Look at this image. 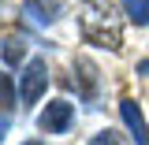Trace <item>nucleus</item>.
Returning <instances> with one entry per match:
<instances>
[{
	"label": "nucleus",
	"instance_id": "nucleus-1",
	"mask_svg": "<svg viewBox=\"0 0 149 145\" xmlns=\"http://www.w3.org/2000/svg\"><path fill=\"white\" fill-rule=\"evenodd\" d=\"M82 37L97 45V49H108L116 52L119 45H123V26H119V15L112 11L108 0H82Z\"/></svg>",
	"mask_w": 149,
	"mask_h": 145
},
{
	"label": "nucleus",
	"instance_id": "nucleus-2",
	"mask_svg": "<svg viewBox=\"0 0 149 145\" xmlns=\"http://www.w3.org/2000/svg\"><path fill=\"white\" fill-rule=\"evenodd\" d=\"M74 123V104L71 101H49L45 112L37 115V130L41 134H67Z\"/></svg>",
	"mask_w": 149,
	"mask_h": 145
},
{
	"label": "nucleus",
	"instance_id": "nucleus-3",
	"mask_svg": "<svg viewBox=\"0 0 149 145\" xmlns=\"http://www.w3.org/2000/svg\"><path fill=\"white\" fill-rule=\"evenodd\" d=\"M45 86H49V67H45V60H30V63L22 67V82H19V97H22V104L41 101Z\"/></svg>",
	"mask_w": 149,
	"mask_h": 145
},
{
	"label": "nucleus",
	"instance_id": "nucleus-4",
	"mask_svg": "<svg viewBox=\"0 0 149 145\" xmlns=\"http://www.w3.org/2000/svg\"><path fill=\"white\" fill-rule=\"evenodd\" d=\"M119 115H123V127L130 130L134 145H149V123H146L142 104H138L134 97H123V101H119Z\"/></svg>",
	"mask_w": 149,
	"mask_h": 145
},
{
	"label": "nucleus",
	"instance_id": "nucleus-5",
	"mask_svg": "<svg viewBox=\"0 0 149 145\" xmlns=\"http://www.w3.org/2000/svg\"><path fill=\"white\" fill-rule=\"evenodd\" d=\"M22 15L37 22V26H52L60 19V0H26L22 4Z\"/></svg>",
	"mask_w": 149,
	"mask_h": 145
},
{
	"label": "nucleus",
	"instance_id": "nucleus-6",
	"mask_svg": "<svg viewBox=\"0 0 149 145\" xmlns=\"http://www.w3.org/2000/svg\"><path fill=\"white\" fill-rule=\"evenodd\" d=\"M0 56H4V63H22V56H26V41L22 37H8L4 45H0Z\"/></svg>",
	"mask_w": 149,
	"mask_h": 145
},
{
	"label": "nucleus",
	"instance_id": "nucleus-7",
	"mask_svg": "<svg viewBox=\"0 0 149 145\" xmlns=\"http://www.w3.org/2000/svg\"><path fill=\"white\" fill-rule=\"evenodd\" d=\"M119 4H123V11H127L130 22L149 26V0H119Z\"/></svg>",
	"mask_w": 149,
	"mask_h": 145
},
{
	"label": "nucleus",
	"instance_id": "nucleus-8",
	"mask_svg": "<svg viewBox=\"0 0 149 145\" xmlns=\"http://www.w3.org/2000/svg\"><path fill=\"white\" fill-rule=\"evenodd\" d=\"M0 108L8 112H15V82H11V74H4L0 71Z\"/></svg>",
	"mask_w": 149,
	"mask_h": 145
},
{
	"label": "nucleus",
	"instance_id": "nucleus-9",
	"mask_svg": "<svg viewBox=\"0 0 149 145\" xmlns=\"http://www.w3.org/2000/svg\"><path fill=\"white\" fill-rule=\"evenodd\" d=\"M90 145H127V142H123L119 130H108V127H104V130H97V134L90 138Z\"/></svg>",
	"mask_w": 149,
	"mask_h": 145
},
{
	"label": "nucleus",
	"instance_id": "nucleus-10",
	"mask_svg": "<svg viewBox=\"0 0 149 145\" xmlns=\"http://www.w3.org/2000/svg\"><path fill=\"white\" fill-rule=\"evenodd\" d=\"M4 138H8V112L0 108V142H4Z\"/></svg>",
	"mask_w": 149,
	"mask_h": 145
},
{
	"label": "nucleus",
	"instance_id": "nucleus-11",
	"mask_svg": "<svg viewBox=\"0 0 149 145\" xmlns=\"http://www.w3.org/2000/svg\"><path fill=\"white\" fill-rule=\"evenodd\" d=\"M26 145H41V142H26Z\"/></svg>",
	"mask_w": 149,
	"mask_h": 145
}]
</instances>
